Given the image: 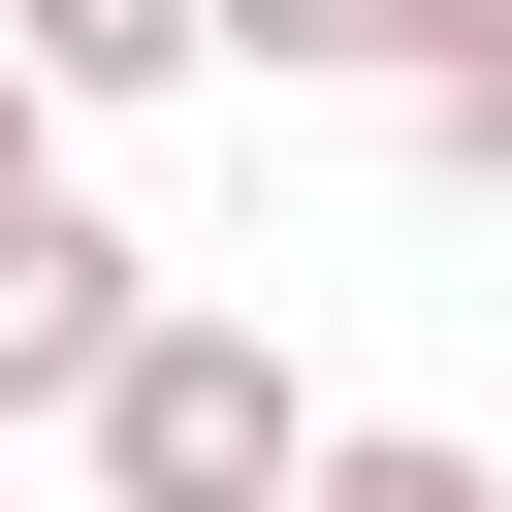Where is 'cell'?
Instances as JSON below:
<instances>
[{
    "label": "cell",
    "instance_id": "52a82bcc",
    "mask_svg": "<svg viewBox=\"0 0 512 512\" xmlns=\"http://www.w3.org/2000/svg\"><path fill=\"white\" fill-rule=\"evenodd\" d=\"M32 128H64V96H32V64H0V192H32Z\"/></svg>",
    "mask_w": 512,
    "mask_h": 512
},
{
    "label": "cell",
    "instance_id": "6da1fadb",
    "mask_svg": "<svg viewBox=\"0 0 512 512\" xmlns=\"http://www.w3.org/2000/svg\"><path fill=\"white\" fill-rule=\"evenodd\" d=\"M64 448H96V512H288V480H320V384H288L256 320H192V288H160V320L96 352V416H64Z\"/></svg>",
    "mask_w": 512,
    "mask_h": 512
},
{
    "label": "cell",
    "instance_id": "8992f818",
    "mask_svg": "<svg viewBox=\"0 0 512 512\" xmlns=\"http://www.w3.org/2000/svg\"><path fill=\"white\" fill-rule=\"evenodd\" d=\"M224 64H320V96H384V64H416V0H224Z\"/></svg>",
    "mask_w": 512,
    "mask_h": 512
},
{
    "label": "cell",
    "instance_id": "277c9868",
    "mask_svg": "<svg viewBox=\"0 0 512 512\" xmlns=\"http://www.w3.org/2000/svg\"><path fill=\"white\" fill-rule=\"evenodd\" d=\"M0 64H32V96H192L224 0H0Z\"/></svg>",
    "mask_w": 512,
    "mask_h": 512
},
{
    "label": "cell",
    "instance_id": "3957f363",
    "mask_svg": "<svg viewBox=\"0 0 512 512\" xmlns=\"http://www.w3.org/2000/svg\"><path fill=\"white\" fill-rule=\"evenodd\" d=\"M384 128H416L448 192H512V0H416V64H384Z\"/></svg>",
    "mask_w": 512,
    "mask_h": 512
},
{
    "label": "cell",
    "instance_id": "5b68a950",
    "mask_svg": "<svg viewBox=\"0 0 512 512\" xmlns=\"http://www.w3.org/2000/svg\"><path fill=\"white\" fill-rule=\"evenodd\" d=\"M288 512H512V448H416V416H320V480Z\"/></svg>",
    "mask_w": 512,
    "mask_h": 512
},
{
    "label": "cell",
    "instance_id": "7a4b0ae2",
    "mask_svg": "<svg viewBox=\"0 0 512 512\" xmlns=\"http://www.w3.org/2000/svg\"><path fill=\"white\" fill-rule=\"evenodd\" d=\"M128 320H160V288H128V224L32 160V192H0V416H96V352H128Z\"/></svg>",
    "mask_w": 512,
    "mask_h": 512
}]
</instances>
